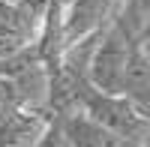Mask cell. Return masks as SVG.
<instances>
[{
    "mask_svg": "<svg viewBox=\"0 0 150 147\" xmlns=\"http://www.w3.org/2000/svg\"><path fill=\"white\" fill-rule=\"evenodd\" d=\"M78 108L84 114H90L96 123L111 129L120 141L129 147H147L150 138V108H141L123 93H102L93 84H87L81 90Z\"/></svg>",
    "mask_w": 150,
    "mask_h": 147,
    "instance_id": "1",
    "label": "cell"
},
{
    "mask_svg": "<svg viewBox=\"0 0 150 147\" xmlns=\"http://www.w3.org/2000/svg\"><path fill=\"white\" fill-rule=\"evenodd\" d=\"M42 21L30 15L18 0H0V60L36 45Z\"/></svg>",
    "mask_w": 150,
    "mask_h": 147,
    "instance_id": "2",
    "label": "cell"
},
{
    "mask_svg": "<svg viewBox=\"0 0 150 147\" xmlns=\"http://www.w3.org/2000/svg\"><path fill=\"white\" fill-rule=\"evenodd\" d=\"M60 132L69 147H129L126 141H120L111 129H105L102 123H96L90 114H84L81 108H72L66 114H54Z\"/></svg>",
    "mask_w": 150,
    "mask_h": 147,
    "instance_id": "3",
    "label": "cell"
},
{
    "mask_svg": "<svg viewBox=\"0 0 150 147\" xmlns=\"http://www.w3.org/2000/svg\"><path fill=\"white\" fill-rule=\"evenodd\" d=\"M48 111L36 108H12L0 120V147H33L48 126Z\"/></svg>",
    "mask_w": 150,
    "mask_h": 147,
    "instance_id": "4",
    "label": "cell"
},
{
    "mask_svg": "<svg viewBox=\"0 0 150 147\" xmlns=\"http://www.w3.org/2000/svg\"><path fill=\"white\" fill-rule=\"evenodd\" d=\"M33 147H69L66 138H63V132H60V123H57L54 114L48 117V126H45V132L39 135V141H36Z\"/></svg>",
    "mask_w": 150,
    "mask_h": 147,
    "instance_id": "5",
    "label": "cell"
}]
</instances>
